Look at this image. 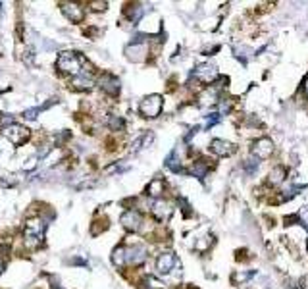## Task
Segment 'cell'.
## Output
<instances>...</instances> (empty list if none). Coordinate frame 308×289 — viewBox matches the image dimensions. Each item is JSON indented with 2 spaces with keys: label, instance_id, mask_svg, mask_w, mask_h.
Listing matches in <instances>:
<instances>
[{
  "label": "cell",
  "instance_id": "ac0fdd59",
  "mask_svg": "<svg viewBox=\"0 0 308 289\" xmlns=\"http://www.w3.org/2000/svg\"><path fill=\"white\" fill-rule=\"evenodd\" d=\"M208 170H210V166L206 164V160H198V162H195V164H193L191 174H193V176H197V178H204Z\"/></svg>",
  "mask_w": 308,
  "mask_h": 289
},
{
  "label": "cell",
  "instance_id": "f1b7e54d",
  "mask_svg": "<svg viewBox=\"0 0 308 289\" xmlns=\"http://www.w3.org/2000/svg\"><path fill=\"white\" fill-rule=\"evenodd\" d=\"M305 91H307V95H308V77H307V81H305Z\"/></svg>",
  "mask_w": 308,
  "mask_h": 289
},
{
  "label": "cell",
  "instance_id": "484cf974",
  "mask_svg": "<svg viewBox=\"0 0 308 289\" xmlns=\"http://www.w3.org/2000/svg\"><path fill=\"white\" fill-rule=\"evenodd\" d=\"M98 181H94V179H87V181H83V183H79L77 185V189H87V187H94Z\"/></svg>",
  "mask_w": 308,
  "mask_h": 289
},
{
  "label": "cell",
  "instance_id": "9c48e42d",
  "mask_svg": "<svg viewBox=\"0 0 308 289\" xmlns=\"http://www.w3.org/2000/svg\"><path fill=\"white\" fill-rule=\"evenodd\" d=\"M147 260V249L143 245H133L125 249V266H139Z\"/></svg>",
  "mask_w": 308,
  "mask_h": 289
},
{
  "label": "cell",
  "instance_id": "ba28073f",
  "mask_svg": "<svg viewBox=\"0 0 308 289\" xmlns=\"http://www.w3.org/2000/svg\"><path fill=\"white\" fill-rule=\"evenodd\" d=\"M62 12L67 20H71L73 23H81L85 20V10L77 4V2H62Z\"/></svg>",
  "mask_w": 308,
  "mask_h": 289
},
{
  "label": "cell",
  "instance_id": "5bb4252c",
  "mask_svg": "<svg viewBox=\"0 0 308 289\" xmlns=\"http://www.w3.org/2000/svg\"><path fill=\"white\" fill-rule=\"evenodd\" d=\"M153 214L158 222H164L172 216V206L166 202V200H156L153 204Z\"/></svg>",
  "mask_w": 308,
  "mask_h": 289
},
{
  "label": "cell",
  "instance_id": "cb8c5ba5",
  "mask_svg": "<svg viewBox=\"0 0 308 289\" xmlns=\"http://www.w3.org/2000/svg\"><path fill=\"white\" fill-rule=\"evenodd\" d=\"M299 220H301V224L308 229V208H303V210L299 212Z\"/></svg>",
  "mask_w": 308,
  "mask_h": 289
},
{
  "label": "cell",
  "instance_id": "4fadbf2b",
  "mask_svg": "<svg viewBox=\"0 0 308 289\" xmlns=\"http://www.w3.org/2000/svg\"><path fill=\"white\" fill-rule=\"evenodd\" d=\"M176 266V257L174 253H162L160 257L156 258V270L158 274H170Z\"/></svg>",
  "mask_w": 308,
  "mask_h": 289
},
{
  "label": "cell",
  "instance_id": "d6986e66",
  "mask_svg": "<svg viewBox=\"0 0 308 289\" xmlns=\"http://www.w3.org/2000/svg\"><path fill=\"white\" fill-rule=\"evenodd\" d=\"M112 260H114V264L116 266H125V247H118V249H114V253H112Z\"/></svg>",
  "mask_w": 308,
  "mask_h": 289
},
{
  "label": "cell",
  "instance_id": "3957f363",
  "mask_svg": "<svg viewBox=\"0 0 308 289\" xmlns=\"http://www.w3.org/2000/svg\"><path fill=\"white\" fill-rule=\"evenodd\" d=\"M162 106H164V100L160 95H149L145 96L139 104V112L143 118H158L160 112H162Z\"/></svg>",
  "mask_w": 308,
  "mask_h": 289
},
{
  "label": "cell",
  "instance_id": "44dd1931",
  "mask_svg": "<svg viewBox=\"0 0 308 289\" xmlns=\"http://www.w3.org/2000/svg\"><path fill=\"white\" fill-rule=\"evenodd\" d=\"M106 229H108V220H106V218H102V220H96V222L92 224L91 233L92 235H98L100 231H106Z\"/></svg>",
  "mask_w": 308,
  "mask_h": 289
},
{
  "label": "cell",
  "instance_id": "ffe728a7",
  "mask_svg": "<svg viewBox=\"0 0 308 289\" xmlns=\"http://www.w3.org/2000/svg\"><path fill=\"white\" fill-rule=\"evenodd\" d=\"M283 179H285V170H283L281 166H279V168H274L272 174H270V183L276 185V183H281Z\"/></svg>",
  "mask_w": 308,
  "mask_h": 289
},
{
  "label": "cell",
  "instance_id": "7c38bea8",
  "mask_svg": "<svg viewBox=\"0 0 308 289\" xmlns=\"http://www.w3.org/2000/svg\"><path fill=\"white\" fill-rule=\"evenodd\" d=\"M210 151L214 153L216 156H231L237 151V147L233 143L225 141V139H214L210 143Z\"/></svg>",
  "mask_w": 308,
  "mask_h": 289
},
{
  "label": "cell",
  "instance_id": "30bf717a",
  "mask_svg": "<svg viewBox=\"0 0 308 289\" xmlns=\"http://www.w3.org/2000/svg\"><path fill=\"white\" fill-rule=\"evenodd\" d=\"M122 225L127 231H139V227L143 224V216L139 210H125L120 218Z\"/></svg>",
  "mask_w": 308,
  "mask_h": 289
},
{
  "label": "cell",
  "instance_id": "52a82bcc",
  "mask_svg": "<svg viewBox=\"0 0 308 289\" xmlns=\"http://www.w3.org/2000/svg\"><path fill=\"white\" fill-rule=\"evenodd\" d=\"M125 54L133 62H143L147 58V54H149V44L143 43V41H133V44H129L125 48Z\"/></svg>",
  "mask_w": 308,
  "mask_h": 289
},
{
  "label": "cell",
  "instance_id": "8992f818",
  "mask_svg": "<svg viewBox=\"0 0 308 289\" xmlns=\"http://www.w3.org/2000/svg\"><path fill=\"white\" fill-rule=\"evenodd\" d=\"M193 77L197 81H200V83H214L218 79V69L212 64H200L195 67Z\"/></svg>",
  "mask_w": 308,
  "mask_h": 289
},
{
  "label": "cell",
  "instance_id": "7a4b0ae2",
  "mask_svg": "<svg viewBox=\"0 0 308 289\" xmlns=\"http://www.w3.org/2000/svg\"><path fill=\"white\" fill-rule=\"evenodd\" d=\"M56 67L62 73L67 75H79L81 73V58L75 52H62L56 60Z\"/></svg>",
  "mask_w": 308,
  "mask_h": 289
},
{
  "label": "cell",
  "instance_id": "e0dca14e",
  "mask_svg": "<svg viewBox=\"0 0 308 289\" xmlns=\"http://www.w3.org/2000/svg\"><path fill=\"white\" fill-rule=\"evenodd\" d=\"M164 191H166V183L162 181V179H153L151 183H149V187H147V195L149 197H153V199H160L162 195H164Z\"/></svg>",
  "mask_w": 308,
  "mask_h": 289
},
{
  "label": "cell",
  "instance_id": "83f0119b",
  "mask_svg": "<svg viewBox=\"0 0 308 289\" xmlns=\"http://www.w3.org/2000/svg\"><path fill=\"white\" fill-rule=\"evenodd\" d=\"M2 270H4V260H2V257H0V274H2Z\"/></svg>",
  "mask_w": 308,
  "mask_h": 289
},
{
  "label": "cell",
  "instance_id": "5b68a950",
  "mask_svg": "<svg viewBox=\"0 0 308 289\" xmlns=\"http://www.w3.org/2000/svg\"><path fill=\"white\" fill-rule=\"evenodd\" d=\"M276 147H274V141L268 139V137H260L252 143V155L258 158V160H264V158H270L274 155Z\"/></svg>",
  "mask_w": 308,
  "mask_h": 289
},
{
  "label": "cell",
  "instance_id": "603a6c76",
  "mask_svg": "<svg viewBox=\"0 0 308 289\" xmlns=\"http://www.w3.org/2000/svg\"><path fill=\"white\" fill-rule=\"evenodd\" d=\"M89 6H91L94 12H104V10L108 8V2H100V0H94V2H89Z\"/></svg>",
  "mask_w": 308,
  "mask_h": 289
},
{
  "label": "cell",
  "instance_id": "2e32d148",
  "mask_svg": "<svg viewBox=\"0 0 308 289\" xmlns=\"http://www.w3.org/2000/svg\"><path fill=\"white\" fill-rule=\"evenodd\" d=\"M92 85H94L92 79L87 77V75H75L73 81H71V87H73L75 91H91Z\"/></svg>",
  "mask_w": 308,
  "mask_h": 289
},
{
  "label": "cell",
  "instance_id": "d4e9b609",
  "mask_svg": "<svg viewBox=\"0 0 308 289\" xmlns=\"http://www.w3.org/2000/svg\"><path fill=\"white\" fill-rule=\"evenodd\" d=\"M41 110L39 108H31V110H27L25 114H23V118H27V120H35L37 118V114H39Z\"/></svg>",
  "mask_w": 308,
  "mask_h": 289
},
{
  "label": "cell",
  "instance_id": "277c9868",
  "mask_svg": "<svg viewBox=\"0 0 308 289\" xmlns=\"http://www.w3.org/2000/svg\"><path fill=\"white\" fill-rule=\"evenodd\" d=\"M2 133H4V137L12 143V145H23L27 139H29L31 131L25 126H20V124H10V126H6V128H2Z\"/></svg>",
  "mask_w": 308,
  "mask_h": 289
},
{
  "label": "cell",
  "instance_id": "7402d4cb",
  "mask_svg": "<svg viewBox=\"0 0 308 289\" xmlns=\"http://www.w3.org/2000/svg\"><path fill=\"white\" fill-rule=\"evenodd\" d=\"M108 126H110L112 131H122L125 124H123V120L120 116H110V118H108Z\"/></svg>",
  "mask_w": 308,
  "mask_h": 289
},
{
  "label": "cell",
  "instance_id": "8fae6325",
  "mask_svg": "<svg viewBox=\"0 0 308 289\" xmlns=\"http://www.w3.org/2000/svg\"><path fill=\"white\" fill-rule=\"evenodd\" d=\"M98 87L110 96H116L120 93V79L110 75V73H104L100 79H98Z\"/></svg>",
  "mask_w": 308,
  "mask_h": 289
},
{
  "label": "cell",
  "instance_id": "4316f807",
  "mask_svg": "<svg viewBox=\"0 0 308 289\" xmlns=\"http://www.w3.org/2000/svg\"><path fill=\"white\" fill-rule=\"evenodd\" d=\"M35 166H37V156H31L27 164H23V170H33Z\"/></svg>",
  "mask_w": 308,
  "mask_h": 289
},
{
  "label": "cell",
  "instance_id": "9a60e30c",
  "mask_svg": "<svg viewBox=\"0 0 308 289\" xmlns=\"http://www.w3.org/2000/svg\"><path fill=\"white\" fill-rule=\"evenodd\" d=\"M143 14H145V8L141 4H127L125 6V16L131 23H137L143 18Z\"/></svg>",
  "mask_w": 308,
  "mask_h": 289
},
{
  "label": "cell",
  "instance_id": "6da1fadb",
  "mask_svg": "<svg viewBox=\"0 0 308 289\" xmlns=\"http://www.w3.org/2000/svg\"><path fill=\"white\" fill-rule=\"evenodd\" d=\"M44 227H46V224L41 218H31V220L25 222V245L29 249H35L43 243Z\"/></svg>",
  "mask_w": 308,
  "mask_h": 289
}]
</instances>
